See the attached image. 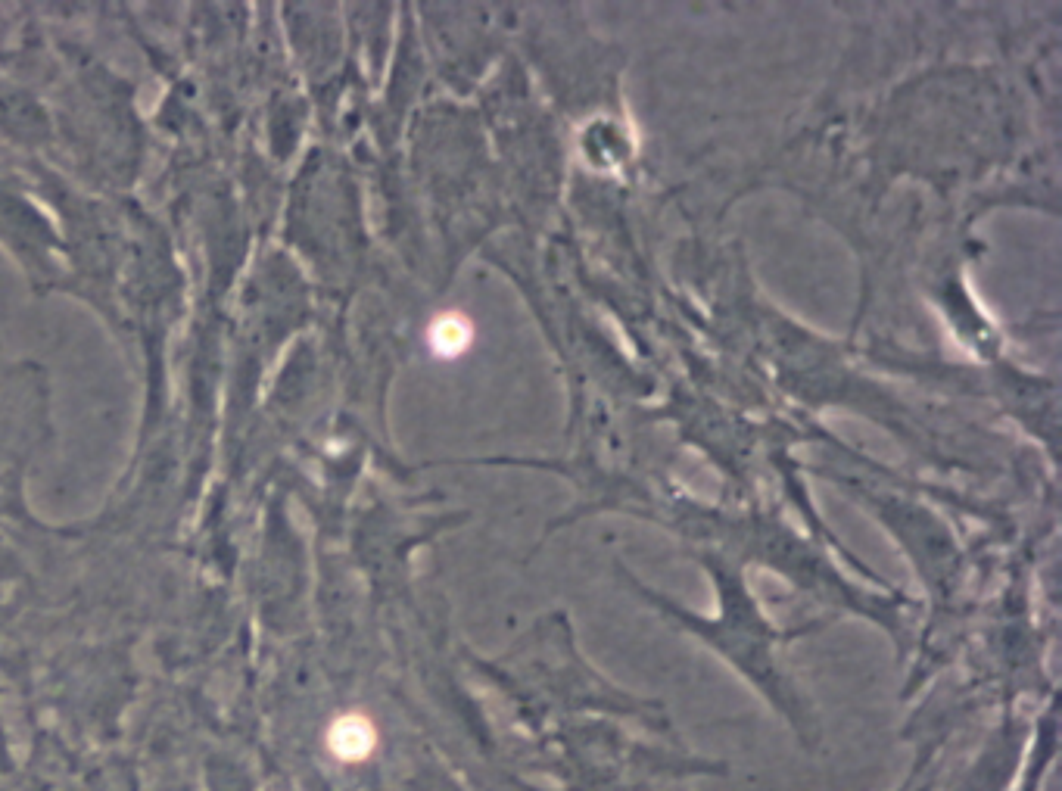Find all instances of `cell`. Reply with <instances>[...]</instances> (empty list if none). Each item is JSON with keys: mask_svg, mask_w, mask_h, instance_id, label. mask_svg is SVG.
Listing matches in <instances>:
<instances>
[{"mask_svg": "<svg viewBox=\"0 0 1062 791\" xmlns=\"http://www.w3.org/2000/svg\"><path fill=\"white\" fill-rule=\"evenodd\" d=\"M328 745L334 748V754H340L343 760H359L374 748V729L365 717L359 714H346L337 717L328 729Z\"/></svg>", "mask_w": 1062, "mask_h": 791, "instance_id": "obj_2", "label": "cell"}, {"mask_svg": "<svg viewBox=\"0 0 1062 791\" xmlns=\"http://www.w3.org/2000/svg\"><path fill=\"white\" fill-rule=\"evenodd\" d=\"M471 340H474V327L465 315H458V312L437 315V321H433L427 331V343L433 349V356H440V359H458L461 352H468Z\"/></svg>", "mask_w": 1062, "mask_h": 791, "instance_id": "obj_1", "label": "cell"}]
</instances>
